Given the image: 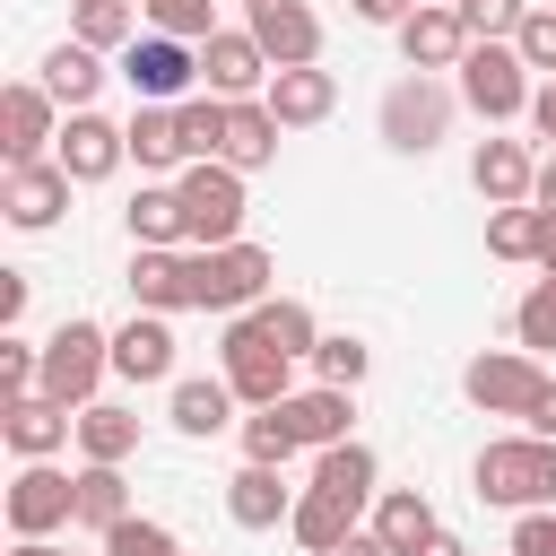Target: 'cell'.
<instances>
[{
	"instance_id": "cell-1",
	"label": "cell",
	"mask_w": 556,
	"mask_h": 556,
	"mask_svg": "<svg viewBox=\"0 0 556 556\" xmlns=\"http://www.w3.org/2000/svg\"><path fill=\"white\" fill-rule=\"evenodd\" d=\"M478 495L504 504V513H530V504H556V443L547 434H504L478 452Z\"/></svg>"
},
{
	"instance_id": "cell-47",
	"label": "cell",
	"mask_w": 556,
	"mask_h": 556,
	"mask_svg": "<svg viewBox=\"0 0 556 556\" xmlns=\"http://www.w3.org/2000/svg\"><path fill=\"white\" fill-rule=\"evenodd\" d=\"M521 426H530V434H547V443H556V382H547V391H539V400H530V417H521Z\"/></svg>"
},
{
	"instance_id": "cell-38",
	"label": "cell",
	"mask_w": 556,
	"mask_h": 556,
	"mask_svg": "<svg viewBox=\"0 0 556 556\" xmlns=\"http://www.w3.org/2000/svg\"><path fill=\"white\" fill-rule=\"evenodd\" d=\"M304 443H295V426H287V408H261V417H243V460H269V469H287Z\"/></svg>"
},
{
	"instance_id": "cell-20",
	"label": "cell",
	"mask_w": 556,
	"mask_h": 556,
	"mask_svg": "<svg viewBox=\"0 0 556 556\" xmlns=\"http://www.w3.org/2000/svg\"><path fill=\"white\" fill-rule=\"evenodd\" d=\"M226 513H235L243 530H278V521L295 513V486H287L269 460H243V469L226 478Z\"/></svg>"
},
{
	"instance_id": "cell-18",
	"label": "cell",
	"mask_w": 556,
	"mask_h": 556,
	"mask_svg": "<svg viewBox=\"0 0 556 556\" xmlns=\"http://www.w3.org/2000/svg\"><path fill=\"white\" fill-rule=\"evenodd\" d=\"M122 156H130V130H113L104 113H70V130H61V165H70V182H104Z\"/></svg>"
},
{
	"instance_id": "cell-32",
	"label": "cell",
	"mask_w": 556,
	"mask_h": 556,
	"mask_svg": "<svg viewBox=\"0 0 556 556\" xmlns=\"http://www.w3.org/2000/svg\"><path fill=\"white\" fill-rule=\"evenodd\" d=\"M226 417H235V382H226V374H217V382H208V374L174 382V426H182V434H217Z\"/></svg>"
},
{
	"instance_id": "cell-46",
	"label": "cell",
	"mask_w": 556,
	"mask_h": 556,
	"mask_svg": "<svg viewBox=\"0 0 556 556\" xmlns=\"http://www.w3.org/2000/svg\"><path fill=\"white\" fill-rule=\"evenodd\" d=\"M26 313V269H0V321Z\"/></svg>"
},
{
	"instance_id": "cell-17",
	"label": "cell",
	"mask_w": 556,
	"mask_h": 556,
	"mask_svg": "<svg viewBox=\"0 0 556 556\" xmlns=\"http://www.w3.org/2000/svg\"><path fill=\"white\" fill-rule=\"evenodd\" d=\"M130 304H139V313H182V304H191V252L139 243V252H130Z\"/></svg>"
},
{
	"instance_id": "cell-3",
	"label": "cell",
	"mask_w": 556,
	"mask_h": 556,
	"mask_svg": "<svg viewBox=\"0 0 556 556\" xmlns=\"http://www.w3.org/2000/svg\"><path fill=\"white\" fill-rule=\"evenodd\" d=\"M269 252L261 243H217V252H191V304L200 313H252L269 295Z\"/></svg>"
},
{
	"instance_id": "cell-28",
	"label": "cell",
	"mask_w": 556,
	"mask_h": 556,
	"mask_svg": "<svg viewBox=\"0 0 556 556\" xmlns=\"http://www.w3.org/2000/svg\"><path fill=\"white\" fill-rule=\"evenodd\" d=\"M122 130H130V156H139L148 174H156V165H191V156H182V113H174V104H139Z\"/></svg>"
},
{
	"instance_id": "cell-6",
	"label": "cell",
	"mask_w": 556,
	"mask_h": 556,
	"mask_svg": "<svg viewBox=\"0 0 556 556\" xmlns=\"http://www.w3.org/2000/svg\"><path fill=\"white\" fill-rule=\"evenodd\" d=\"M443 130H452V87H434V70H408V78L382 96V139H391L400 156H426Z\"/></svg>"
},
{
	"instance_id": "cell-45",
	"label": "cell",
	"mask_w": 556,
	"mask_h": 556,
	"mask_svg": "<svg viewBox=\"0 0 556 556\" xmlns=\"http://www.w3.org/2000/svg\"><path fill=\"white\" fill-rule=\"evenodd\" d=\"M348 9H356L365 26H408V17H417V0H348Z\"/></svg>"
},
{
	"instance_id": "cell-29",
	"label": "cell",
	"mask_w": 556,
	"mask_h": 556,
	"mask_svg": "<svg viewBox=\"0 0 556 556\" xmlns=\"http://www.w3.org/2000/svg\"><path fill=\"white\" fill-rule=\"evenodd\" d=\"M269 156H278V113L243 96V104H235V122H226V165H235V174H261Z\"/></svg>"
},
{
	"instance_id": "cell-53",
	"label": "cell",
	"mask_w": 556,
	"mask_h": 556,
	"mask_svg": "<svg viewBox=\"0 0 556 556\" xmlns=\"http://www.w3.org/2000/svg\"><path fill=\"white\" fill-rule=\"evenodd\" d=\"M17 556H61V547L52 539H17Z\"/></svg>"
},
{
	"instance_id": "cell-13",
	"label": "cell",
	"mask_w": 556,
	"mask_h": 556,
	"mask_svg": "<svg viewBox=\"0 0 556 556\" xmlns=\"http://www.w3.org/2000/svg\"><path fill=\"white\" fill-rule=\"evenodd\" d=\"M0 208H9V226H26V235H43L61 208H70V165L52 156H35V165H9V182H0Z\"/></svg>"
},
{
	"instance_id": "cell-27",
	"label": "cell",
	"mask_w": 556,
	"mask_h": 556,
	"mask_svg": "<svg viewBox=\"0 0 556 556\" xmlns=\"http://www.w3.org/2000/svg\"><path fill=\"white\" fill-rule=\"evenodd\" d=\"M43 87H52V104H70V113H87V96L104 87V61H96V43H61L52 61H43Z\"/></svg>"
},
{
	"instance_id": "cell-9",
	"label": "cell",
	"mask_w": 556,
	"mask_h": 556,
	"mask_svg": "<svg viewBox=\"0 0 556 556\" xmlns=\"http://www.w3.org/2000/svg\"><path fill=\"white\" fill-rule=\"evenodd\" d=\"M61 521H78V478H61L52 460H26L9 486V530L17 539H52Z\"/></svg>"
},
{
	"instance_id": "cell-30",
	"label": "cell",
	"mask_w": 556,
	"mask_h": 556,
	"mask_svg": "<svg viewBox=\"0 0 556 556\" xmlns=\"http://www.w3.org/2000/svg\"><path fill=\"white\" fill-rule=\"evenodd\" d=\"M78 521H87V530L130 521V478H122V460H87V469H78Z\"/></svg>"
},
{
	"instance_id": "cell-25",
	"label": "cell",
	"mask_w": 556,
	"mask_h": 556,
	"mask_svg": "<svg viewBox=\"0 0 556 556\" xmlns=\"http://www.w3.org/2000/svg\"><path fill=\"white\" fill-rule=\"evenodd\" d=\"M374 539H382L391 556H417V547L434 539V504H426L417 486H391V495L374 504Z\"/></svg>"
},
{
	"instance_id": "cell-4",
	"label": "cell",
	"mask_w": 556,
	"mask_h": 556,
	"mask_svg": "<svg viewBox=\"0 0 556 556\" xmlns=\"http://www.w3.org/2000/svg\"><path fill=\"white\" fill-rule=\"evenodd\" d=\"M530 61L513 52V43H469L460 52V104L478 113V122H513V113H530Z\"/></svg>"
},
{
	"instance_id": "cell-43",
	"label": "cell",
	"mask_w": 556,
	"mask_h": 556,
	"mask_svg": "<svg viewBox=\"0 0 556 556\" xmlns=\"http://www.w3.org/2000/svg\"><path fill=\"white\" fill-rule=\"evenodd\" d=\"M139 9L156 17V35H182V43H208V35H217L208 0H139Z\"/></svg>"
},
{
	"instance_id": "cell-49",
	"label": "cell",
	"mask_w": 556,
	"mask_h": 556,
	"mask_svg": "<svg viewBox=\"0 0 556 556\" xmlns=\"http://www.w3.org/2000/svg\"><path fill=\"white\" fill-rule=\"evenodd\" d=\"M530 122H539V139H556V78L530 96Z\"/></svg>"
},
{
	"instance_id": "cell-19",
	"label": "cell",
	"mask_w": 556,
	"mask_h": 556,
	"mask_svg": "<svg viewBox=\"0 0 556 556\" xmlns=\"http://www.w3.org/2000/svg\"><path fill=\"white\" fill-rule=\"evenodd\" d=\"M113 374H122V382H165V374H174V330H165V313H130V321L113 330Z\"/></svg>"
},
{
	"instance_id": "cell-15",
	"label": "cell",
	"mask_w": 556,
	"mask_h": 556,
	"mask_svg": "<svg viewBox=\"0 0 556 556\" xmlns=\"http://www.w3.org/2000/svg\"><path fill=\"white\" fill-rule=\"evenodd\" d=\"M0 434H9V452H17V460H52V452L78 434V417H70L52 391H26V400H9V408H0Z\"/></svg>"
},
{
	"instance_id": "cell-24",
	"label": "cell",
	"mask_w": 556,
	"mask_h": 556,
	"mask_svg": "<svg viewBox=\"0 0 556 556\" xmlns=\"http://www.w3.org/2000/svg\"><path fill=\"white\" fill-rule=\"evenodd\" d=\"M356 513H365V504H348V495H330V486H304L295 513H287V530L304 539V556H321V547H339V539L356 530Z\"/></svg>"
},
{
	"instance_id": "cell-7",
	"label": "cell",
	"mask_w": 556,
	"mask_h": 556,
	"mask_svg": "<svg viewBox=\"0 0 556 556\" xmlns=\"http://www.w3.org/2000/svg\"><path fill=\"white\" fill-rule=\"evenodd\" d=\"M217 356H226V382H235V400H252V408H278V400H287V365H295V356H287V348H269L252 313H235V321H226Z\"/></svg>"
},
{
	"instance_id": "cell-51",
	"label": "cell",
	"mask_w": 556,
	"mask_h": 556,
	"mask_svg": "<svg viewBox=\"0 0 556 556\" xmlns=\"http://www.w3.org/2000/svg\"><path fill=\"white\" fill-rule=\"evenodd\" d=\"M530 200H539V208H556V156L539 165V182H530Z\"/></svg>"
},
{
	"instance_id": "cell-40",
	"label": "cell",
	"mask_w": 556,
	"mask_h": 556,
	"mask_svg": "<svg viewBox=\"0 0 556 556\" xmlns=\"http://www.w3.org/2000/svg\"><path fill=\"white\" fill-rule=\"evenodd\" d=\"M452 9H460V26L478 43H513V26L530 17V0H452Z\"/></svg>"
},
{
	"instance_id": "cell-33",
	"label": "cell",
	"mask_w": 556,
	"mask_h": 556,
	"mask_svg": "<svg viewBox=\"0 0 556 556\" xmlns=\"http://www.w3.org/2000/svg\"><path fill=\"white\" fill-rule=\"evenodd\" d=\"M252 321H261V339H269V348H287V356H313V348H321L313 304H295V295H261V304H252Z\"/></svg>"
},
{
	"instance_id": "cell-8",
	"label": "cell",
	"mask_w": 556,
	"mask_h": 556,
	"mask_svg": "<svg viewBox=\"0 0 556 556\" xmlns=\"http://www.w3.org/2000/svg\"><path fill=\"white\" fill-rule=\"evenodd\" d=\"M460 391H469L486 417H530V400L547 391V365H539L530 348H495V356H469Z\"/></svg>"
},
{
	"instance_id": "cell-10",
	"label": "cell",
	"mask_w": 556,
	"mask_h": 556,
	"mask_svg": "<svg viewBox=\"0 0 556 556\" xmlns=\"http://www.w3.org/2000/svg\"><path fill=\"white\" fill-rule=\"evenodd\" d=\"M252 17V43L269 52V70H304V61H321V17L304 9V0H243Z\"/></svg>"
},
{
	"instance_id": "cell-54",
	"label": "cell",
	"mask_w": 556,
	"mask_h": 556,
	"mask_svg": "<svg viewBox=\"0 0 556 556\" xmlns=\"http://www.w3.org/2000/svg\"><path fill=\"white\" fill-rule=\"evenodd\" d=\"M504 556H513V547H504Z\"/></svg>"
},
{
	"instance_id": "cell-23",
	"label": "cell",
	"mask_w": 556,
	"mask_h": 556,
	"mask_svg": "<svg viewBox=\"0 0 556 556\" xmlns=\"http://www.w3.org/2000/svg\"><path fill=\"white\" fill-rule=\"evenodd\" d=\"M278 408H287V426H295V443H313V452H330V443H348V417H356L339 382H321V391H287Z\"/></svg>"
},
{
	"instance_id": "cell-11",
	"label": "cell",
	"mask_w": 556,
	"mask_h": 556,
	"mask_svg": "<svg viewBox=\"0 0 556 556\" xmlns=\"http://www.w3.org/2000/svg\"><path fill=\"white\" fill-rule=\"evenodd\" d=\"M122 78H130V96H139V104H174V96L200 78V52H191L182 35H148V43H130V52H122Z\"/></svg>"
},
{
	"instance_id": "cell-35",
	"label": "cell",
	"mask_w": 556,
	"mask_h": 556,
	"mask_svg": "<svg viewBox=\"0 0 556 556\" xmlns=\"http://www.w3.org/2000/svg\"><path fill=\"white\" fill-rule=\"evenodd\" d=\"M174 113H182V156H191V165H200V156H226V122H235L226 96H182Z\"/></svg>"
},
{
	"instance_id": "cell-31",
	"label": "cell",
	"mask_w": 556,
	"mask_h": 556,
	"mask_svg": "<svg viewBox=\"0 0 556 556\" xmlns=\"http://www.w3.org/2000/svg\"><path fill=\"white\" fill-rule=\"evenodd\" d=\"M122 217H130V243H191V226H182V191H165V182H139V200H130Z\"/></svg>"
},
{
	"instance_id": "cell-26",
	"label": "cell",
	"mask_w": 556,
	"mask_h": 556,
	"mask_svg": "<svg viewBox=\"0 0 556 556\" xmlns=\"http://www.w3.org/2000/svg\"><path fill=\"white\" fill-rule=\"evenodd\" d=\"M78 452H87V460H130V452H139V408L87 400V408H78Z\"/></svg>"
},
{
	"instance_id": "cell-44",
	"label": "cell",
	"mask_w": 556,
	"mask_h": 556,
	"mask_svg": "<svg viewBox=\"0 0 556 556\" xmlns=\"http://www.w3.org/2000/svg\"><path fill=\"white\" fill-rule=\"evenodd\" d=\"M513 52H521L530 70H547V78H556V9H530V17L513 26Z\"/></svg>"
},
{
	"instance_id": "cell-52",
	"label": "cell",
	"mask_w": 556,
	"mask_h": 556,
	"mask_svg": "<svg viewBox=\"0 0 556 556\" xmlns=\"http://www.w3.org/2000/svg\"><path fill=\"white\" fill-rule=\"evenodd\" d=\"M417 556H469V547H460V539H452V530H434V539H426V547H417Z\"/></svg>"
},
{
	"instance_id": "cell-42",
	"label": "cell",
	"mask_w": 556,
	"mask_h": 556,
	"mask_svg": "<svg viewBox=\"0 0 556 556\" xmlns=\"http://www.w3.org/2000/svg\"><path fill=\"white\" fill-rule=\"evenodd\" d=\"M104 556H182V547H174V530H165V521H139V513H130V521H113V530H104Z\"/></svg>"
},
{
	"instance_id": "cell-12",
	"label": "cell",
	"mask_w": 556,
	"mask_h": 556,
	"mask_svg": "<svg viewBox=\"0 0 556 556\" xmlns=\"http://www.w3.org/2000/svg\"><path fill=\"white\" fill-rule=\"evenodd\" d=\"M200 78H208V96L243 104L252 87H269V52L252 43V26H217V35L200 43Z\"/></svg>"
},
{
	"instance_id": "cell-5",
	"label": "cell",
	"mask_w": 556,
	"mask_h": 556,
	"mask_svg": "<svg viewBox=\"0 0 556 556\" xmlns=\"http://www.w3.org/2000/svg\"><path fill=\"white\" fill-rule=\"evenodd\" d=\"M104 374H113V330H96V321H61V330L43 339V391H52L61 408H87Z\"/></svg>"
},
{
	"instance_id": "cell-14",
	"label": "cell",
	"mask_w": 556,
	"mask_h": 556,
	"mask_svg": "<svg viewBox=\"0 0 556 556\" xmlns=\"http://www.w3.org/2000/svg\"><path fill=\"white\" fill-rule=\"evenodd\" d=\"M478 35L460 26V9L452 0H417V17L400 26V52H408V70H460V52H469Z\"/></svg>"
},
{
	"instance_id": "cell-37",
	"label": "cell",
	"mask_w": 556,
	"mask_h": 556,
	"mask_svg": "<svg viewBox=\"0 0 556 556\" xmlns=\"http://www.w3.org/2000/svg\"><path fill=\"white\" fill-rule=\"evenodd\" d=\"M313 486H330V495H348V504H365L374 495V452L348 434V443H330L321 460H313Z\"/></svg>"
},
{
	"instance_id": "cell-16",
	"label": "cell",
	"mask_w": 556,
	"mask_h": 556,
	"mask_svg": "<svg viewBox=\"0 0 556 556\" xmlns=\"http://www.w3.org/2000/svg\"><path fill=\"white\" fill-rule=\"evenodd\" d=\"M261 104L278 113V130H313V122H330V104H339V78L330 70H269V87H261Z\"/></svg>"
},
{
	"instance_id": "cell-50",
	"label": "cell",
	"mask_w": 556,
	"mask_h": 556,
	"mask_svg": "<svg viewBox=\"0 0 556 556\" xmlns=\"http://www.w3.org/2000/svg\"><path fill=\"white\" fill-rule=\"evenodd\" d=\"M539 269L556 278V208H547V226H539Z\"/></svg>"
},
{
	"instance_id": "cell-2",
	"label": "cell",
	"mask_w": 556,
	"mask_h": 556,
	"mask_svg": "<svg viewBox=\"0 0 556 556\" xmlns=\"http://www.w3.org/2000/svg\"><path fill=\"white\" fill-rule=\"evenodd\" d=\"M182 226H191V243L200 252H217V243H243V174L226 165V156H200V165H182Z\"/></svg>"
},
{
	"instance_id": "cell-36",
	"label": "cell",
	"mask_w": 556,
	"mask_h": 556,
	"mask_svg": "<svg viewBox=\"0 0 556 556\" xmlns=\"http://www.w3.org/2000/svg\"><path fill=\"white\" fill-rule=\"evenodd\" d=\"M539 226H547V208L539 200H513V208L486 217V252L495 261H539Z\"/></svg>"
},
{
	"instance_id": "cell-22",
	"label": "cell",
	"mask_w": 556,
	"mask_h": 556,
	"mask_svg": "<svg viewBox=\"0 0 556 556\" xmlns=\"http://www.w3.org/2000/svg\"><path fill=\"white\" fill-rule=\"evenodd\" d=\"M469 182L486 191V208H513V200H530L539 165H530V148H521V139H486V148L469 156Z\"/></svg>"
},
{
	"instance_id": "cell-41",
	"label": "cell",
	"mask_w": 556,
	"mask_h": 556,
	"mask_svg": "<svg viewBox=\"0 0 556 556\" xmlns=\"http://www.w3.org/2000/svg\"><path fill=\"white\" fill-rule=\"evenodd\" d=\"M365 365H374V356H365V339H348V330L313 348V374H321V382H339V391H356V382H365Z\"/></svg>"
},
{
	"instance_id": "cell-48",
	"label": "cell",
	"mask_w": 556,
	"mask_h": 556,
	"mask_svg": "<svg viewBox=\"0 0 556 556\" xmlns=\"http://www.w3.org/2000/svg\"><path fill=\"white\" fill-rule=\"evenodd\" d=\"M321 556H391V547H382L374 530H348V539H339V547H321Z\"/></svg>"
},
{
	"instance_id": "cell-21",
	"label": "cell",
	"mask_w": 556,
	"mask_h": 556,
	"mask_svg": "<svg viewBox=\"0 0 556 556\" xmlns=\"http://www.w3.org/2000/svg\"><path fill=\"white\" fill-rule=\"evenodd\" d=\"M43 139H61L52 130V87H9L0 96V148H9V165H35Z\"/></svg>"
},
{
	"instance_id": "cell-39",
	"label": "cell",
	"mask_w": 556,
	"mask_h": 556,
	"mask_svg": "<svg viewBox=\"0 0 556 556\" xmlns=\"http://www.w3.org/2000/svg\"><path fill=\"white\" fill-rule=\"evenodd\" d=\"M513 339H521L530 356H556V278H539V287L521 295V313H513Z\"/></svg>"
},
{
	"instance_id": "cell-34",
	"label": "cell",
	"mask_w": 556,
	"mask_h": 556,
	"mask_svg": "<svg viewBox=\"0 0 556 556\" xmlns=\"http://www.w3.org/2000/svg\"><path fill=\"white\" fill-rule=\"evenodd\" d=\"M70 35L96 43V52H130L139 43V17H130V0H78L70 9Z\"/></svg>"
}]
</instances>
